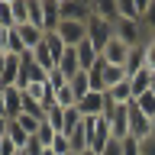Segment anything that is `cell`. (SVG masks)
Instances as JSON below:
<instances>
[{
  "label": "cell",
  "mask_w": 155,
  "mask_h": 155,
  "mask_svg": "<svg viewBox=\"0 0 155 155\" xmlns=\"http://www.w3.org/2000/svg\"><path fill=\"white\" fill-rule=\"evenodd\" d=\"M129 136H133V139H139V142H142V139H149V136H155L152 120H149V116L136 107V100L129 104Z\"/></svg>",
  "instance_id": "obj_1"
},
{
  "label": "cell",
  "mask_w": 155,
  "mask_h": 155,
  "mask_svg": "<svg viewBox=\"0 0 155 155\" xmlns=\"http://www.w3.org/2000/svg\"><path fill=\"white\" fill-rule=\"evenodd\" d=\"M58 13L61 23H91V3L81 0H58Z\"/></svg>",
  "instance_id": "obj_2"
},
{
  "label": "cell",
  "mask_w": 155,
  "mask_h": 155,
  "mask_svg": "<svg viewBox=\"0 0 155 155\" xmlns=\"http://www.w3.org/2000/svg\"><path fill=\"white\" fill-rule=\"evenodd\" d=\"M116 36V23H104V19H94L91 16V23H87V39L97 45V52H104L107 42Z\"/></svg>",
  "instance_id": "obj_3"
},
{
  "label": "cell",
  "mask_w": 155,
  "mask_h": 155,
  "mask_svg": "<svg viewBox=\"0 0 155 155\" xmlns=\"http://www.w3.org/2000/svg\"><path fill=\"white\" fill-rule=\"evenodd\" d=\"M110 107V100H107V94H100V91H91V94L78 104V110H81V116L84 120H97V116H104V110Z\"/></svg>",
  "instance_id": "obj_4"
},
{
  "label": "cell",
  "mask_w": 155,
  "mask_h": 155,
  "mask_svg": "<svg viewBox=\"0 0 155 155\" xmlns=\"http://www.w3.org/2000/svg\"><path fill=\"white\" fill-rule=\"evenodd\" d=\"M55 32H58V39L65 42V48H78L87 39V23H61Z\"/></svg>",
  "instance_id": "obj_5"
},
{
  "label": "cell",
  "mask_w": 155,
  "mask_h": 155,
  "mask_svg": "<svg viewBox=\"0 0 155 155\" xmlns=\"http://www.w3.org/2000/svg\"><path fill=\"white\" fill-rule=\"evenodd\" d=\"M149 0H116V16L123 23H142Z\"/></svg>",
  "instance_id": "obj_6"
},
{
  "label": "cell",
  "mask_w": 155,
  "mask_h": 155,
  "mask_svg": "<svg viewBox=\"0 0 155 155\" xmlns=\"http://www.w3.org/2000/svg\"><path fill=\"white\" fill-rule=\"evenodd\" d=\"M129 52H133V48L113 36L110 42H107V48L100 52V55H104V61H107V65H123V68H126V58H129Z\"/></svg>",
  "instance_id": "obj_7"
},
{
  "label": "cell",
  "mask_w": 155,
  "mask_h": 155,
  "mask_svg": "<svg viewBox=\"0 0 155 155\" xmlns=\"http://www.w3.org/2000/svg\"><path fill=\"white\" fill-rule=\"evenodd\" d=\"M91 16L104 23H120L116 16V0H91Z\"/></svg>",
  "instance_id": "obj_8"
},
{
  "label": "cell",
  "mask_w": 155,
  "mask_h": 155,
  "mask_svg": "<svg viewBox=\"0 0 155 155\" xmlns=\"http://www.w3.org/2000/svg\"><path fill=\"white\" fill-rule=\"evenodd\" d=\"M61 26V13H58V0H42V29L55 32Z\"/></svg>",
  "instance_id": "obj_9"
},
{
  "label": "cell",
  "mask_w": 155,
  "mask_h": 155,
  "mask_svg": "<svg viewBox=\"0 0 155 155\" xmlns=\"http://www.w3.org/2000/svg\"><path fill=\"white\" fill-rule=\"evenodd\" d=\"M3 91V104H7V116L10 120H16L23 113V91L19 87H0Z\"/></svg>",
  "instance_id": "obj_10"
},
{
  "label": "cell",
  "mask_w": 155,
  "mask_h": 155,
  "mask_svg": "<svg viewBox=\"0 0 155 155\" xmlns=\"http://www.w3.org/2000/svg\"><path fill=\"white\" fill-rule=\"evenodd\" d=\"M78 61H81V68H84V71H91V68L100 61V52H97V45L91 42V39H84V42L78 45Z\"/></svg>",
  "instance_id": "obj_11"
},
{
  "label": "cell",
  "mask_w": 155,
  "mask_h": 155,
  "mask_svg": "<svg viewBox=\"0 0 155 155\" xmlns=\"http://www.w3.org/2000/svg\"><path fill=\"white\" fill-rule=\"evenodd\" d=\"M152 71L149 68H142V71H136V74H129V87H133V97H142L152 91Z\"/></svg>",
  "instance_id": "obj_12"
},
{
  "label": "cell",
  "mask_w": 155,
  "mask_h": 155,
  "mask_svg": "<svg viewBox=\"0 0 155 155\" xmlns=\"http://www.w3.org/2000/svg\"><path fill=\"white\" fill-rule=\"evenodd\" d=\"M58 71H61V74H65L68 81H71V78H74L78 71H84V68H81V61H78V48H68L65 55L58 58Z\"/></svg>",
  "instance_id": "obj_13"
},
{
  "label": "cell",
  "mask_w": 155,
  "mask_h": 155,
  "mask_svg": "<svg viewBox=\"0 0 155 155\" xmlns=\"http://www.w3.org/2000/svg\"><path fill=\"white\" fill-rule=\"evenodd\" d=\"M16 32H19V39H23V45L32 52L36 45H42V39H45V32L39 26H32V23H26V26H16Z\"/></svg>",
  "instance_id": "obj_14"
},
{
  "label": "cell",
  "mask_w": 155,
  "mask_h": 155,
  "mask_svg": "<svg viewBox=\"0 0 155 155\" xmlns=\"http://www.w3.org/2000/svg\"><path fill=\"white\" fill-rule=\"evenodd\" d=\"M68 87H71V94L78 97V104H81V100L94 91V87H91V74H87V71H78V74L68 81Z\"/></svg>",
  "instance_id": "obj_15"
},
{
  "label": "cell",
  "mask_w": 155,
  "mask_h": 155,
  "mask_svg": "<svg viewBox=\"0 0 155 155\" xmlns=\"http://www.w3.org/2000/svg\"><path fill=\"white\" fill-rule=\"evenodd\" d=\"M123 81H129V71H126L123 65H107L104 68V87L110 91V87H116V84H123ZM104 91V94H107Z\"/></svg>",
  "instance_id": "obj_16"
},
{
  "label": "cell",
  "mask_w": 155,
  "mask_h": 155,
  "mask_svg": "<svg viewBox=\"0 0 155 155\" xmlns=\"http://www.w3.org/2000/svg\"><path fill=\"white\" fill-rule=\"evenodd\" d=\"M45 123L52 126L55 133H61V129H65V110H61L58 104H48L45 107Z\"/></svg>",
  "instance_id": "obj_17"
},
{
  "label": "cell",
  "mask_w": 155,
  "mask_h": 155,
  "mask_svg": "<svg viewBox=\"0 0 155 155\" xmlns=\"http://www.w3.org/2000/svg\"><path fill=\"white\" fill-rule=\"evenodd\" d=\"M7 139H10L13 145H16L19 152H23V149L29 145V139H32V136H29V133H26V129H23L19 123H13V120H10V133H7Z\"/></svg>",
  "instance_id": "obj_18"
},
{
  "label": "cell",
  "mask_w": 155,
  "mask_h": 155,
  "mask_svg": "<svg viewBox=\"0 0 155 155\" xmlns=\"http://www.w3.org/2000/svg\"><path fill=\"white\" fill-rule=\"evenodd\" d=\"M10 7H13V29L26 26L29 23V0H10Z\"/></svg>",
  "instance_id": "obj_19"
},
{
  "label": "cell",
  "mask_w": 155,
  "mask_h": 155,
  "mask_svg": "<svg viewBox=\"0 0 155 155\" xmlns=\"http://www.w3.org/2000/svg\"><path fill=\"white\" fill-rule=\"evenodd\" d=\"M142 68H145V45H136L133 52H129V58H126V71L136 74V71H142Z\"/></svg>",
  "instance_id": "obj_20"
},
{
  "label": "cell",
  "mask_w": 155,
  "mask_h": 155,
  "mask_svg": "<svg viewBox=\"0 0 155 155\" xmlns=\"http://www.w3.org/2000/svg\"><path fill=\"white\" fill-rule=\"evenodd\" d=\"M13 123H19V126H23V129H26L29 136H36L39 129H42V123H45V120H39V116H32V113H19L16 120H13Z\"/></svg>",
  "instance_id": "obj_21"
},
{
  "label": "cell",
  "mask_w": 155,
  "mask_h": 155,
  "mask_svg": "<svg viewBox=\"0 0 155 155\" xmlns=\"http://www.w3.org/2000/svg\"><path fill=\"white\" fill-rule=\"evenodd\" d=\"M136 107H139L149 120H155V94H152V91H149V94H142V97H136Z\"/></svg>",
  "instance_id": "obj_22"
},
{
  "label": "cell",
  "mask_w": 155,
  "mask_h": 155,
  "mask_svg": "<svg viewBox=\"0 0 155 155\" xmlns=\"http://www.w3.org/2000/svg\"><path fill=\"white\" fill-rule=\"evenodd\" d=\"M142 26H145V32H149V39H152V36H155V0H149V3H145Z\"/></svg>",
  "instance_id": "obj_23"
},
{
  "label": "cell",
  "mask_w": 155,
  "mask_h": 155,
  "mask_svg": "<svg viewBox=\"0 0 155 155\" xmlns=\"http://www.w3.org/2000/svg\"><path fill=\"white\" fill-rule=\"evenodd\" d=\"M29 23L42 29V0H29ZM45 32V29H42Z\"/></svg>",
  "instance_id": "obj_24"
},
{
  "label": "cell",
  "mask_w": 155,
  "mask_h": 155,
  "mask_svg": "<svg viewBox=\"0 0 155 155\" xmlns=\"http://www.w3.org/2000/svg\"><path fill=\"white\" fill-rule=\"evenodd\" d=\"M0 26L13 29V7H10V0H0Z\"/></svg>",
  "instance_id": "obj_25"
},
{
  "label": "cell",
  "mask_w": 155,
  "mask_h": 155,
  "mask_svg": "<svg viewBox=\"0 0 155 155\" xmlns=\"http://www.w3.org/2000/svg\"><path fill=\"white\" fill-rule=\"evenodd\" d=\"M65 84H68V78L61 74L58 68H55V71H48V87H52V94H55L58 87H65Z\"/></svg>",
  "instance_id": "obj_26"
},
{
  "label": "cell",
  "mask_w": 155,
  "mask_h": 155,
  "mask_svg": "<svg viewBox=\"0 0 155 155\" xmlns=\"http://www.w3.org/2000/svg\"><path fill=\"white\" fill-rule=\"evenodd\" d=\"M145 68H149V71L155 74V36L145 42Z\"/></svg>",
  "instance_id": "obj_27"
},
{
  "label": "cell",
  "mask_w": 155,
  "mask_h": 155,
  "mask_svg": "<svg viewBox=\"0 0 155 155\" xmlns=\"http://www.w3.org/2000/svg\"><path fill=\"white\" fill-rule=\"evenodd\" d=\"M100 155H123V139H110V142L104 145V152Z\"/></svg>",
  "instance_id": "obj_28"
},
{
  "label": "cell",
  "mask_w": 155,
  "mask_h": 155,
  "mask_svg": "<svg viewBox=\"0 0 155 155\" xmlns=\"http://www.w3.org/2000/svg\"><path fill=\"white\" fill-rule=\"evenodd\" d=\"M42 152H45V145L39 142L36 136H32V139H29V145H26V149H23V155H42Z\"/></svg>",
  "instance_id": "obj_29"
},
{
  "label": "cell",
  "mask_w": 155,
  "mask_h": 155,
  "mask_svg": "<svg viewBox=\"0 0 155 155\" xmlns=\"http://www.w3.org/2000/svg\"><path fill=\"white\" fill-rule=\"evenodd\" d=\"M123 155H139V139L126 136V139H123Z\"/></svg>",
  "instance_id": "obj_30"
},
{
  "label": "cell",
  "mask_w": 155,
  "mask_h": 155,
  "mask_svg": "<svg viewBox=\"0 0 155 155\" xmlns=\"http://www.w3.org/2000/svg\"><path fill=\"white\" fill-rule=\"evenodd\" d=\"M139 155H155V136H149V139L139 142Z\"/></svg>",
  "instance_id": "obj_31"
},
{
  "label": "cell",
  "mask_w": 155,
  "mask_h": 155,
  "mask_svg": "<svg viewBox=\"0 0 155 155\" xmlns=\"http://www.w3.org/2000/svg\"><path fill=\"white\" fill-rule=\"evenodd\" d=\"M0 116H7V104H3V91H0ZM10 120V116H7Z\"/></svg>",
  "instance_id": "obj_32"
},
{
  "label": "cell",
  "mask_w": 155,
  "mask_h": 155,
  "mask_svg": "<svg viewBox=\"0 0 155 155\" xmlns=\"http://www.w3.org/2000/svg\"><path fill=\"white\" fill-rule=\"evenodd\" d=\"M81 155H97V152H91V149H84V152H81Z\"/></svg>",
  "instance_id": "obj_33"
},
{
  "label": "cell",
  "mask_w": 155,
  "mask_h": 155,
  "mask_svg": "<svg viewBox=\"0 0 155 155\" xmlns=\"http://www.w3.org/2000/svg\"><path fill=\"white\" fill-rule=\"evenodd\" d=\"M152 94H155V78H152Z\"/></svg>",
  "instance_id": "obj_34"
},
{
  "label": "cell",
  "mask_w": 155,
  "mask_h": 155,
  "mask_svg": "<svg viewBox=\"0 0 155 155\" xmlns=\"http://www.w3.org/2000/svg\"><path fill=\"white\" fill-rule=\"evenodd\" d=\"M0 87H3V84H0Z\"/></svg>",
  "instance_id": "obj_35"
}]
</instances>
